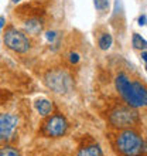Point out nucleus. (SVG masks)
I'll return each instance as SVG.
<instances>
[{"label":"nucleus","mask_w":147,"mask_h":156,"mask_svg":"<svg viewBox=\"0 0 147 156\" xmlns=\"http://www.w3.org/2000/svg\"><path fill=\"white\" fill-rule=\"evenodd\" d=\"M0 156H21V153L13 146H3L0 148Z\"/></svg>","instance_id":"nucleus-14"},{"label":"nucleus","mask_w":147,"mask_h":156,"mask_svg":"<svg viewBox=\"0 0 147 156\" xmlns=\"http://www.w3.org/2000/svg\"><path fill=\"white\" fill-rule=\"evenodd\" d=\"M68 131V121L61 114L51 115L41 128V133L47 138H61Z\"/></svg>","instance_id":"nucleus-6"},{"label":"nucleus","mask_w":147,"mask_h":156,"mask_svg":"<svg viewBox=\"0 0 147 156\" xmlns=\"http://www.w3.org/2000/svg\"><path fill=\"white\" fill-rule=\"evenodd\" d=\"M113 44V37H112V34L108 33V31H103V33L99 34L98 37V45L99 48L102 50V51H106L112 47Z\"/></svg>","instance_id":"nucleus-11"},{"label":"nucleus","mask_w":147,"mask_h":156,"mask_svg":"<svg viewBox=\"0 0 147 156\" xmlns=\"http://www.w3.org/2000/svg\"><path fill=\"white\" fill-rule=\"evenodd\" d=\"M109 122L112 126L119 129H127L133 128L140 122V115L136 108L132 107H118L110 112Z\"/></svg>","instance_id":"nucleus-3"},{"label":"nucleus","mask_w":147,"mask_h":156,"mask_svg":"<svg viewBox=\"0 0 147 156\" xmlns=\"http://www.w3.org/2000/svg\"><path fill=\"white\" fill-rule=\"evenodd\" d=\"M77 156H103V151L98 144H91L82 146L77 152Z\"/></svg>","instance_id":"nucleus-9"},{"label":"nucleus","mask_w":147,"mask_h":156,"mask_svg":"<svg viewBox=\"0 0 147 156\" xmlns=\"http://www.w3.org/2000/svg\"><path fill=\"white\" fill-rule=\"evenodd\" d=\"M116 149L122 156H144L146 142L137 131L127 128L120 131L116 136Z\"/></svg>","instance_id":"nucleus-2"},{"label":"nucleus","mask_w":147,"mask_h":156,"mask_svg":"<svg viewBox=\"0 0 147 156\" xmlns=\"http://www.w3.org/2000/svg\"><path fill=\"white\" fill-rule=\"evenodd\" d=\"M146 20H147L146 14H142V16L139 17V20H137V23H139V26H146Z\"/></svg>","instance_id":"nucleus-17"},{"label":"nucleus","mask_w":147,"mask_h":156,"mask_svg":"<svg viewBox=\"0 0 147 156\" xmlns=\"http://www.w3.org/2000/svg\"><path fill=\"white\" fill-rule=\"evenodd\" d=\"M146 55H147V54H146V50H143V51H142V55H140V57H142V60H143V62H144V64H146V62H147V58H146Z\"/></svg>","instance_id":"nucleus-19"},{"label":"nucleus","mask_w":147,"mask_h":156,"mask_svg":"<svg viewBox=\"0 0 147 156\" xmlns=\"http://www.w3.org/2000/svg\"><path fill=\"white\" fill-rule=\"evenodd\" d=\"M70 60H71V62H72V64H77V62L79 61V54H78V53H71Z\"/></svg>","instance_id":"nucleus-16"},{"label":"nucleus","mask_w":147,"mask_h":156,"mask_svg":"<svg viewBox=\"0 0 147 156\" xmlns=\"http://www.w3.org/2000/svg\"><path fill=\"white\" fill-rule=\"evenodd\" d=\"M44 81L50 90L57 94H67L72 90L74 80L70 73L65 70H53L48 71L44 77Z\"/></svg>","instance_id":"nucleus-4"},{"label":"nucleus","mask_w":147,"mask_h":156,"mask_svg":"<svg viewBox=\"0 0 147 156\" xmlns=\"http://www.w3.org/2000/svg\"><path fill=\"white\" fill-rule=\"evenodd\" d=\"M45 37H47V40H48L51 44H54V43H55V40L58 38V33H57V31H48V33L45 34Z\"/></svg>","instance_id":"nucleus-15"},{"label":"nucleus","mask_w":147,"mask_h":156,"mask_svg":"<svg viewBox=\"0 0 147 156\" xmlns=\"http://www.w3.org/2000/svg\"><path fill=\"white\" fill-rule=\"evenodd\" d=\"M6 26V19L3 16H0V33L3 31V27Z\"/></svg>","instance_id":"nucleus-18"},{"label":"nucleus","mask_w":147,"mask_h":156,"mask_svg":"<svg viewBox=\"0 0 147 156\" xmlns=\"http://www.w3.org/2000/svg\"><path fill=\"white\" fill-rule=\"evenodd\" d=\"M43 26H44V23L40 19H30L24 23L26 31L30 34H40V31L43 30Z\"/></svg>","instance_id":"nucleus-10"},{"label":"nucleus","mask_w":147,"mask_h":156,"mask_svg":"<svg viewBox=\"0 0 147 156\" xmlns=\"http://www.w3.org/2000/svg\"><path fill=\"white\" fill-rule=\"evenodd\" d=\"M3 41L7 48H10L12 51H14L17 54H26L31 48V41L26 36V33L17 30L13 26H9L6 29L3 36Z\"/></svg>","instance_id":"nucleus-5"},{"label":"nucleus","mask_w":147,"mask_h":156,"mask_svg":"<svg viewBox=\"0 0 147 156\" xmlns=\"http://www.w3.org/2000/svg\"><path fill=\"white\" fill-rule=\"evenodd\" d=\"M12 2H13V3H16V4H17V3H20L21 0H12Z\"/></svg>","instance_id":"nucleus-20"},{"label":"nucleus","mask_w":147,"mask_h":156,"mask_svg":"<svg viewBox=\"0 0 147 156\" xmlns=\"http://www.w3.org/2000/svg\"><path fill=\"white\" fill-rule=\"evenodd\" d=\"M115 87L129 107L137 109V108H144L147 105L146 87L140 81L137 80L132 81L126 74L120 73L115 78Z\"/></svg>","instance_id":"nucleus-1"},{"label":"nucleus","mask_w":147,"mask_h":156,"mask_svg":"<svg viewBox=\"0 0 147 156\" xmlns=\"http://www.w3.org/2000/svg\"><path fill=\"white\" fill-rule=\"evenodd\" d=\"M19 125V118L13 114H0V144L9 142L13 138Z\"/></svg>","instance_id":"nucleus-7"},{"label":"nucleus","mask_w":147,"mask_h":156,"mask_svg":"<svg viewBox=\"0 0 147 156\" xmlns=\"http://www.w3.org/2000/svg\"><path fill=\"white\" fill-rule=\"evenodd\" d=\"M34 108L41 116H50L54 111V104L47 98H40L34 102Z\"/></svg>","instance_id":"nucleus-8"},{"label":"nucleus","mask_w":147,"mask_h":156,"mask_svg":"<svg viewBox=\"0 0 147 156\" xmlns=\"http://www.w3.org/2000/svg\"><path fill=\"white\" fill-rule=\"evenodd\" d=\"M132 45H133V48L139 50V51H143V50H146L147 41L139 33H133L132 34Z\"/></svg>","instance_id":"nucleus-12"},{"label":"nucleus","mask_w":147,"mask_h":156,"mask_svg":"<svg viewBox=\"0 0 147 156\" xmlns=\"http://www.w3.org/2000/svg\"><path fill=\"white\" fill-rule=\"evenodd\" d=\"M94 6L96 9V12H99L101 14H105L110 9V0H94Z\"/></svg>","instance_id":"nucleus-13"}]
</instances>
